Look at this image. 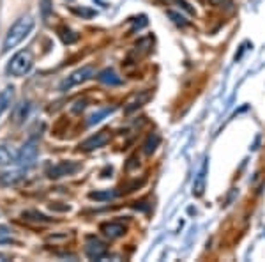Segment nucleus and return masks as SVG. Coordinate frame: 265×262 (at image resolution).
I'll return each mask as SVG.
<instances>
[{
  "label": "nucleus",
  "instance_id": "b1692460",
  "mask_svg": "<svg viewBox=\"0 0 265 262\" xmlns=\"http://www.w3.org/2000/svg\"><path fill=\"white\" fill-rule=\"evenodd\" d=\"M172 2H175V4L179 5V7L184 9V11L189 12V14H195V9L191 7V5H189L188 2H186V0H172Z\"/></svg>",
  "mask_w": 265,
  "mask_h": 262
},
{
  "label": "nucleus",
  "instance_id": "4be33fe9",
  "mask_svg": "<svg viewBox=\"0 0 265 262\" xmlns=\"http://www.w3.org/2000/svg\"><path fill=\"white\" fill-rule=\"evenodd\" d=\"M12 238V230L7 225H0V243H7Z\"/></svg>",
  "mask_w": 265,
  "mask_h": 262
},
{
  "label": "nucleus",
  "instance_id": "6ab92c4d",
  "mask_svg": "<svg viewBox=\"0 0 265 262\" xmlns=\"http://www.w3.org/2000/svg\"><path fill=\"white\" fill-rule=\"evenodd\" d=\"M23 218H27V220H32V222H50L48 216H44L43 213H37V211H25Z\"/></svg>",
  "mask_w": 265,
  "mask_h": 262
},
{
  "label": "nucleus",
  "instance_id": "a878e982",
  "mask_svg": "<svg viewBox=\"0 0 265 262\" xmlns=\"http://www.w3.org/2000/svg\"><path fill=\"white\" fill-rule=\"evenodd\" d=\"M85 106H87V101H85V99H83V101H78V103H76V106L72 108V112H74V113L81 112V110H83Z\"/></svg>",
  "mask_w": 265,
  "mask_h": 262
},
{
  "label": "nucleus",
  "instance_id": "0eeeda50",
  "mask_svg": "<svg viewBox=\"0 0 265 262\" xmlns=\"http://www.w3.org/2000/svg\"><path fill=\"white\" fill-rule=\"evenodd\" d=\"M80 163H74V162H62L59 165H53L52 169H48V177L50 179H61L64 175H71L74 174L76 170H80Z\"/></svg>",
  "mask_w": 265,
  "mask_h": 262
},
{
  "label": "nucleus",
  "instance_id": "a211bd4d",
  "mask_svg": "<svg viewBox=\"0 0 265 262\" xmlns=\"http://www.w3.org/2000/svg\"><path fill=\"white\" fill-rule=\"evenodd\" d=\"M59 32H61V39L64 41L66 45H72V43L78 41V34H74L72 30H69V28H61Z\"/></svg>",
  "mask_w": 265,
  "mask_h": 262
},
{
  "label": "nucleus",
  "instance_id": "9d476101",
  "mask_svg": "<svg viewBox=\"0 0 265 262\" xmlns=\"http://www.w3.org/2000/svg\"><path fill=\"white\" fill-rule=\"evenodd\" d=\"M101 232L110 239H117L124 236L126 232V227L122 223H117V222H110V223H103L101 225Z\"/></svg>",
  "mask_w": 265,
  "mask_h": 262
},
{
  "label": "nucleus",
  "instance_id": "20e7f679",
  "mask_svg": "<svg viewBox=\"0 0 265 262\" xmlns=\"http://www.w3.org/2000/svg\"><path fill=\"white\" fill-rule=\"evenodd\" d=\"M37 154H39V151H37V144L36 142H27V144L21 147V151L18 153V158H16V163L21 167V169H30V167L36 163L37 160Z\"/></svg>",
  "mask_w": 265,
  "mask_h": 262
},
{
  "label": "nucleus",
  "instance_id": "dca6fc26",
  "mask_svg": "<svg viewBox=\"0 0 265 262\" xmlns=\"http://www.w3.org/2000/svg\"><path fill=\"white\" fill-rule=\"evenodd\" d=\"M12 97H14V89H12V87H5V89L0 92V113L9 108V105L12 103Z\"/></svg>",
  "mask_w": 265,
  "mask_h": 262
},
{
  "label": "nucleus",
  "instance_id": "423d86ee",
  "mask_svg": "<svg viewBox=\"0 0 265 262\" xmlns=\"http://www.w3.org/2000/svg\"><path fill=\"white\" fill-rule=\"evenodd\" d=\"M110 142V131H106V129H103V131H99V133L92 135L90 138H87L85 142H81L80 144V149L81 151H96V149H101V147H105L106 144Z\"/></svg>",
  "mask_w": 265,
  "mask_h": 262
},
{
  "label": "nucleus",
  "instance_id": "412c9836",
  "mask_svg": "<svg viewBox=\"0 0 265 262\" xmlns=\"http://www.w3.org/2000/svg\"><path fill=\"white\" fill-rule=\"evenodd\" d=\"M72 12L78 14V16H83V18L96 16V11H94V9H87V7H72Z\"/></svg>",
  "mask_w": 265,
  "mask_h": 262
},
{
  "label": "nucleus",
  "instance_id": "2eb2a0df",
  "mask_svg": "<svg viewBox=\"0 0 265 262\" xmlns=\"http://www.w3.org/2000/svg\"><path fill=\"white\" fill-rule=\"evenodd\" d=\"M159 142H161L159 135H157V133H150L149 137H147V140L143 142V153L147 154V156H150V154H152L154 151L157 149Z\"/></svg>",
  "mask_w": 265,
  "mask_h": 262
},
{
  "label": "nucleus",
  "instance_id": "ddd939ff",
  "mask_svg": "<svg viewBox=\"0 0 265 262\" xmlns=\"http://www.w3.org/2000/svg\"><path fill=\"white\" fill-rule=\"evenodd\" d=\"M119 195V191L115 190H97V191H90L88 193V198L97 202H106V200H113V198Z\"/></svg>",
  "mask_w": 265,
  "mask_h": 262
},
{
  "label": "nucleus",
  "instance_id": "f8f14e48",
  "mask_svg": "<svg viewBox=\"0 0 265 262\" xmlns=\"http://www.w3.org/2000/svg\"><path fill=\"white\" fill-rule=\"evenodd\" d=\"M205 175H207V163H203L201 170L198 172L197 179H195V184H193V195L195 197H201L205 190Z\"/></svg>",
  "mask_w": 265,
  "mask_h": 262
},
{
  "label": "nucleus",
  "instance_id": "4468645a",
  "mask_svg": "<svg viewBox=\"0 0 265 262\" xmlns=\"http://www.w3.org/2000/svg\"><path fill=\"white\" fill-rule=\"evenodd\" d=\"M16 158H18L16 153H12L9 147L0 145V167H5V165H11V163H16Z\"/></svg>",
  "mask_w": 265,
  "mask_h": 262
},
{
  "label": "nucleus",
  "instance_id": "f3484780",
  "mask_svg": "<svg viewBox=\"0 0 265 262\" xmlns=\"http://www.w3.org/2000/svg\"><path fill=\"white\" fill-rule=\"evenodd\" d=\"M115 112V106H112V108H105V110H101V112H97V113H94V115H90L88 117V121H87V126H94V124H97V122H101L105 117H108L110 113H113Z\"/></svg>",
  "mask_w": 265,
  "mask_h": 262
},
{
  "label": "nucleus",
  "instance_id": "39448f33",
  "mask_svg": "<svg viewBox=\"0 0 265 262\" xmlns=\"http://www.w3.org/2000/svg\"><path fill=\"white\" fill-rule=\"evenodd\" d=\"M85 254L90 261H99L108 254V246L97 238H88L85 243Z\"/></svg>",
  "mask_w": 265,
  "mask_h": 262
},
{
  "label": "nucleus",
  "instance_id": "bb28decb",
  "mask_svg": "<svg viewBox=\"0 0 265 262\" xmlns=\"http://www.w3.org/2000/svg\"><path fill=\"white\" fill-rule=\"evenodd\" d=\"M214 5H217V7H223V5H230L232 4V0H210Z\"/></svg>",
  "mask_w": 265,
  "mask_h": 262
},
{
  "label": "nucleus",
  "instance_id": "1a4fd4ad",
  "mask_svg": "<svg viewBox=\"0 0 265 262\" xmlns=\"http://www.w3.org/2000/svg\"><path fill=\"white\" fill-rule=\"evenodd\" d=\"M25 179L23 170H9V172L0 174V184L2 186H14Z\"/></svg>",
  "mask_w": 265,
  "mask_h": 262
},
{
  "label": "nucleus",
  "instance_id": "f257e3e1",
  "mask_svg": "<svg viewBox=\"0 0 265 262\" xmlns=\"http://www.w3.org/2000/svg\"><path fill=\"white\" fill-rule=\"evenodd\" d=\"M34 25H36V21H34L32 16H23V18H20V20H18L16 23H14L11 28H9L7 36H5V39H4V46H2V52L7 53L9 50L16 48V46L20 45L21 41H23L25 37L28 36V34L32 32Z\"/></svg>",
  "mask_w": 265,
  "mask_h": 262
},
{
  "label": "nucleus",
  "instance_id": "9b49d317",
  "mask_svg": "<svg viewBox=\"0 0 265 262\" xmlns=\"http://www.w3.org/2000/svg\"><path fill=\"white\" fill-rule=\"evenodd\" d=\"M150 97H152V92H150V90H145V92H140L136 97H134V99L131 101V103H129L128 106H126L124 112L129 115V113H132V112H134V110L140 108V106H143L145 103H149Z\"/></svg>",
  "mask_w": 265,
  "mask_h": 262
},
{
  "label": "nucleus",
  "instance_id": "6e6552de",
  "mask_svg": "<svg viewBox=\"0 0 265 262\" xmlns=\"http://www.w3.org/2000/svg\"><path fill=\"white\" fill-rule=\"evenodd\" d=\"M97 82H101V84H105V85H110V87H115V85H121L122 84V78L117 75L113 69L106 68L103 69V71L97 73Z\"/></svg>",
  "mask_w": 265,
  "mask_h": 262
},
{
  "label": "nucleus",
  "instance_id": "f03ea898",
  "mask_svg": "<svg viewBox=\"0 0 265 262\" xmlns=\"http://www.w3.org/2000/svg\"><path fill=\"white\" fill-rule=\"evenodd\" d=\"M32 66H34L32 53L28 52V50H21V52H18L11 59V62L7 66V73L12 75V77H23V75H27L32 69Z\"/></svg>",
  "mask_w": 265,
  "mask_h": 262
},
{
  "label": "nucleus",
  "instance_id": "cd10ccee",
  "mask_svg": "<svg viewBox=\"0 0 265 262\" xmlns=\"http://www.w3.org/2000/svg\"><path fill=\"white\" fill-rule=\"evenodd\" d=\"M7 255H4V254H0V262H4V261H7Z\"/></svg>",
  "mask_w": 265,
  "mask_h": 262
},
{
  "label": "nucleus",
  "instance_id": "7ed1b4c3",
  "mask_svg": "<svg viewBox=\"0 0 265 262\" xmlns=\"http://www.w3.org/2000/svg\"><path fill=\"white\" fill-rule=\"evenodd\" d=\"M94 68L92 66H83V68L76 69L74 73H71L66 80L61 82V85H59V90L61 92H67V90H71L72 87H76V85L83 84V82L90 80V78L94 77Z\"/></svg>",
  "mask_w": 265,
  "mask_h": 262
},
{
  "label": "nucleus",
  "instance_id": "5701e85b",
  "mask_svg": "<svg viewBox=\"0 0 265 262\" xmlns=\"http://www.w3.org/2000/svg\"><path fill=\"white\" fill-rule=\"evenodd\" d=\"M28 113V103H21L20 106H18V112H16V122L20 124V122H23V119L27 117Z\"/></svg>",
  "mask_w": 265,
  "mask_h": 262
},
{
  "label": "nucleus",
  "instance_id": "aec40b11",
  "mask_svg": "<svg viewBox=\"0 0 265 262\" xmlns=\"http://www.w3.org/2000/svg\"><path fill=\"white\" fill-rule=\"evenodd\" d=\"M166 14H168V18L173 21L175 25H179V27H186L188 25V20H186L182 14H179V12H175V11H166Z\"/></svg>",
  "mask_w": 265,
  "mask_h": 262
},
{
  "label": "nucleus",
  "instance_id": "393cba45",
  "mask_svg": "<svg viewBox=\"0 0 265 262\" xmlns=\"http://www.w3.org/2000/svg\"><path fill=\"white\" fill-rule=\"evenodd\" d=\"M48 12H50V0H43V16H44V20L48 18Z\"/></svg>",
  "mask_w": 265,
  "mask_h": 262
}]
</instances>
